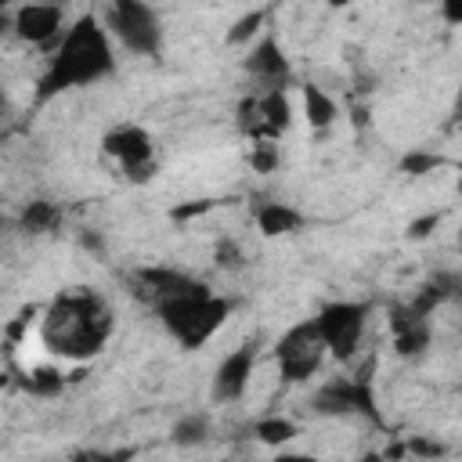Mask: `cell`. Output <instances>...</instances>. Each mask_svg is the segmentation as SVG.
Listing matches in <instances>:
<instances>
[{"label":"cell","mask_w":462,"mask_h":462,"mask_svg":"<svg viewBox=\"0 0 462 462\" xmlns=\"http://www.w3.org/2000/svg\"><path fill=\"white\" fill-rule=\"evenodd\" d=\"M250 166H253L257 173H271V170L279 166V152H275V145H271V141H257V145H253V152H250Z\"/></svg>","instance_id":"23"},{"label":"cell","mask_w":462,"mask_h":462,"mask_svg":"<svg viewBox=\"0 0 462 462\" xmlns=\"http://www.w3.org/2000/svg\"><path fill=\"white\" fill-rule=\"evenodd\" d=\"M80 246L91 250V253H102V235H98V231H84V235H80Z\"/></svg>","instance_id":"29"},{"label":"cell","mask_w":462,"mask_h":462,"mask_svg":"<svg viewBox=\"0 0 462 462\" xmlns=\"http://www.w3.org/2000/svg\"><path fill=\"white\" fill-rule=\"evenodd\" d=\"M304 109H307V123H311L315 130H325V127L336 120V105H333V98H329L325 91H318L315 84H307V87H304Z\"/></svg>","instance_id":"16"},{"label":"cell","mask_w":462,"mask_h":462,"mask_svg":"<svg viewBox=\"0 0 462 462\" xmlns=\"http://www.w3.org/2000/svg\"><path fill=\"white\" fill-rule=\"evenodd\" d=\"M458 195H462V181H458Z\"/></svg>","instance_id":"35"},{"label":"cell","mask_w":462,"mask_h":462,"mask_svg":"<svg viewBox=\"0 0 462 462\" xmlns=\"http://www.w3.org/2000/svg\"><path fill=\"white\" fill-rule=\"evenodd\" d=\"M209 437V419L206 415H184L177 426H173V444L181 448H195Z\"/></svg>","instance_id":"18"},{"label":"cell","mask_w":462,"mask_h":462,"mask_svg":"<svg viewBox=\"0 0 462 462\" xmlns=\"http://www.w3.org/2000/svg\"><path fill=\"white\" fill-rule=\"evenodd\" d=\"M155 311H159L163 325H166L188 351H195V347H202V343L224 325V318L231 315V304L220 300V297H213L209 286H206V289H195V293L166 297V300L155 304Z\"/></svg>","instance_id":"3"},{"label":"cell","mask_w":462,"mask_h":462,"mask_svg":"<svg viewBox=\"0 0 462 462\" xmlns=\"http://www.w3.org/2000/svg\"><path fill=\"white\" fill-rule=\"evenodd\" d=\"M213 202H188V206H177L173 209V220H188V217H199V213H206Z\"/></svg>","instance_id":"28"},{"label":"cell","mask_w":462,"mask_h":462,"mask_svg":"<svg viewBox=\"0 0 462 462\" xmlns=\"http://www.w3.org/2000/svg\"><path fill=\"white\" fill-rule=\"evenodd\" d=\"M455 297H458V300H462V279H458V289H455Z\"/></svg>","instance_id":"32"},{"label":"cell","mask_w":462,"mask_h":462,"mask_svg":"<svg viewBox=\"0 0 462 462\" xmlns=\"http://www.w3.org/2000/svg\"><path fill=\"white\" fill-rule=\"evenodd\" d=\"M130 286H134V297L148 300L152 307L166 297H181V293H195V289H206V282L191 279V275H181V271H170V268H141L138 275H130Z\"/></svg>","instance_id":"10"},{"label":"cell","mask_w":462,"mask_h":462,"mask_svg":"<svg viewBox=\"0 0 462 462\" xmlns=\"http://www.w3.org/2000/svg\"><path fill=\"white\" fill-rule=\"evenodd\" d=\"M458 243H462V231H458Z\"/></svg>","instance_id":"36"},{"label":"cell","mask_w":462,"mask_h":462,"mask_svg":"<svg viewBox=\"0 0 462 462\" xmlns=\"http://www.w3.org/2000/svg\"><path fill=\"white\" fill-rule=\"evenodd\" d=\"M253 365H257V351H253V343L239 347L235 354H227V358L220 361L217 376H213V401L227 404V401L243 397V394H246V386H250Z\"/></svg>","instance_id":"11"},{"label":"cell","mask_w":462,"mask_h":462,"mask_svg":"<svg viewBox=\"0 0 462 462\" xmlns=\"http://www.w3.org/2000/svg\"><path fill=\"white\" fill-rule=\"evenodd\" d=\"M437 224H440V213H426V217H419V220L408 224V235H412V239H426Z\"/></svg>","instance_id":"25"},{"label":"cell","mask_w":462,"mask_h":462,"mask_svg":"<svg viewBox=\"0 0 462 462\" xmlns=\"http://www.w3.org/2000/svg\"><path fill=\"white\" fill-rule=\"evenodd\" d=\"M257 224L268 239H279V235H293L304 224V217L286 202H264V206H257Z\"/></svg>","instance_id":"14"},{"label":"cell","mask_w":462,"mask_h":462,"mask_svg":"<svg viewBox=\"0 0 462 462\" xmlns=\"http://www.w3.org/2000/svg\"><path fill=\"white\" fill-rule=\"evenodd\" d=\"M243 130L257 141H271L289 127V98L286 91H264L261 98L243 102Z\"/></svg>","instance_id":"8"},{"label":"cell","mask_w":462,"mask_h":462,"mask_svg":"<svg viewBox=\"0 0 462 462\" xmlns=\"http://www.w3.org/2000/svg\"><path fill=\"white\" fill-rule=\"evenodd\" d=\"M329 4H333V8H343V4H347V0H329Z\"/></svg>","instance_id":"31"},{"label":"cell","mask_w":462,"mask_h":462,"mask_svg":"<svg viewBox=\"0 0 462 462\" xmlns=\"http://www.w3.org/2000/svg\"><path fill=\"white\" fill-rule=\"evenodd\" d=\"M455 116H458V127H462V87H458V98H455Z\"/></svg>","instance_id":"30"},{"label":"cell","mask_w":462,"mask_h":462,"mask_svg":"<svg viewBox=\"0 0 462 462\" xmlns=\"http://www.w3.org/2000/svg\"><path fill=\"white\" fill-rule=\"evenodd\" d=\"M62 386H66V379L58 369H33L26 379V390L40 394V397H55V394H62Z\"/></svg>","instance_id":"19"},{"label":"cell","mask_w":462,"mask_h":462,"mask_svg":"<svg viewBox=\"0 0 462 462\" xmlns=\"http://www.w3.org/2000/svg\"><path fill=\"white\" fill-rule=\"evenodd\" d=\"M325 351H329V347H325V340H322V333H318L315 318H311V322H304V325H297V329H289V333L282 336V343H279L282 379H289V383H304V379H311V376L318 372V365H322Z\"/></svg>","instance_id":"7"},{"label":"cell","mask_w":462,"mask_h":462,"mask_svg":"<svg viewBox=\"0 0 462 462\" xmlns=\"http://www.w3.org/2000/svg\"><path fill=\"white\" fill-rule=\"evenodd\" d=\"M109 30L134 55H159L163 30L145 0H109Z\"/></svg>","instance_id":"4"},{"label":"cell","mask_w":462,"mask_h":462,"mask_svg":"<svg viewBox=\"0 0 462 462\" xmlns=\"http://www.w3.org/2000/svg\"><path fill=\"white\" fill-rule=\"evenodd\" d=\"M440 163H444V159H440V155H433V152H408V155L401 159V173H408V177H422V173H433Z\"/></svg>","instance_id":"22"},{"label":"cell","mask_w":462,"mask_h":462,"mask_svg":"<svg viewBox=\"0 0 462 462\" xmlns=\"http://www.w3.org/2000/svg\"><path fill=\"white\" fill-rule=\"evenodd\" d=\"M408 451H412V455H422V458H437V455H444V448H440V444H433V440H426V437H412V440H408Z\"/></svg>","instance_id":"26"},{"label":"cell","mask_w":462,"mask_h":462,"mask_svg":"<svg viewBox=\"0 0 462 462\" xmlns=\"http://www.w3.org/2000/svg\"><path fill=\"white\" fill-rule=\"evenodd\" d=\"M257 437L264 444H286V440L297 437V422H289V419H261L257 422Z\"/></svg>","instance_id":"20"},{"label":"cell","mask_w":462,"mask_h":462,"mask_svg":"<svg viewBox=\"0 0 462 462\" xmlns=\"http://www.w3.org/2000/svg\"><path fill=\"white\" fill-rule=\"evenodd\" d=\"M217 268H224V271L243 268V250H239V243H231V239H220V243H217Z\"/></svg>","instance_id":"24"},{"label":"cell","mask_w":462,"mask_h":462,"mask_svg":"<svg viewBox=\"0 0 462 462\" xmlns=\"http://www.w3.org/2000/svg\"><path fill=\"white\" fill-rule=\"evenodd\" d=\"M246 69H250V76H257L268 91H282V87L289 84V76H293L289 58L282 55V48H279V40H275V37H264V40L250 51Z\"/></svg>","instance_id":"13"},{"label":"cell","mask_w":462,"mask_h":462,"mask_svg":"<svg viewBox=\"0 0 462 462\" xmlns=\"http://www.w3.org/2000/svg\"><path fill=\"white\" fill-rule=\"evenodd\" d=\"M105 152L116 155L130 181H148L152 177V138L141 130V127H120L112 134H105Z\"/></svg>","instance_id":"9"},{"label":"cell","mask_w":462,"mask_h":462,"mask_svg":"<svg viewBox=\"0 0 462 462\" xmlns=\"http://www.w3.org/2000/svg\"><path fill=\"white\" fill-rule=\"evenodd\" d=\"M112 69H116V58L109 48V33L102 30V22L94 15H80L73 22V30L62 37L58 55L51 58V69L40 80L37 102H51L55 94H62L69 87L94 84V80L109 76Z\"/></svg>","instance_id":"1"},{"label":"cell","mask_w":462,"mask_h":462,"mask_svg":"<svg viewBox=\"0 0 462 462\" xmlns=\"http://www.w3.org/2000/svg\"><path fill=\"white\" fill-rule=\"evenodd\" d=\"M44 4H66V0H44Z\"/></svg>","instance_id":"33"},{"label":"cell","mask_w":462,"mask_h":462,"mask_svg":"<svg viewBox=\"0 0 462 462\" xmlns=\"http://www.w3.org/2000/svg\"><path fill=\"white\" fill-rule=\"evenodd\" d=\"M19 224H22V231H30V235H40V231H51V227L62 224V209H58L55 202L37 199V202H30V206L22 209Z\"/></svg>","instance_id":"15"},{"label":"cell","mask_w":462,"mask_h":462,"mask_svg":"<svg viewBox=\"0 0 462 462\" xmlns=\"http://www.w3.org/2000/svg\"><path fill=\"white\" fill-rule=\"evenodd\" d=\"M264 22H268V12H250V15H243L235 26L227 30V44H246Z\"/></svg>","instance_id":"21"},{"label":"cell","mask_w":462,"mask_h":462,"mask_svg":"<svg viewBox=\"0 0 462 462\" xmlns=\"http://www.w3.org/2000/svg\"><path fill=\"white\" fill-rule=\"evenodd\" d=\"M0 4H4V8H8V4H12V0H0Z\"/></svg>","instance_id":"34"},{"label":"cell","mask_w":462,"mask_h":462,"mask_svg":"<svg viewBox=\"0 0 462 462\" xmlns=\"http://www.w3.org/2000/svg\"><path fill=\"white\" fill-rule=\"evenodd\" d=\"M365 318H369V304H325L315 318L325 347L333 358L347 361L358 343H361V333H365Z\"/></svg>","instance_id":"6"},{"label":"cell","mask_w":462,"mask_h":462,"mask_svg":"<svg viewBox=\"0 0 462 462\" xmlns=\"http://www.w3.org/2000/svg\"><path fill=\"white\" fill-rule=\"evenodd\" d=\"M109 333H112L109 304L91 289L58 297L44 318V343L62 358H94L105 347Z\"/></svg>","instance_id":"2"},{"label":"cell","mask_w":462,"mask_h":462,"mask_svg":"<svg viewBox=\"0 0 462 462\" xmlns=\"http://www.w3.org/2000/svg\"><path fill=\"white\" fill-rule=\"evenodd\" d=\"M12 26L30 44H51L62 30V4H44V0H37V4H22L15 12Z\"/></svg>","instance_id":"12"},{"label":"cell","mask_w":462,"mask_h":462,"mask_svg":"<svg viewBox=\"0 0 462 462\" xmlns=\"http://www.w3.org/2000/svg\"><path fill=\"white\" fill-rule=\"evenodd\" d=\"M376 361H369L354 379L340 376V379H329L318 394H315V412L322 415H365L372 422H379V408H376V394H372V383H369V372H372Z\"/></svg>","instance_id":"5"},{"label":"cell","mask_w":462,"mask_h":462,"mask_svg":"<svg viewBox=\"0 0 462 462\" xmlns=\"http://www.w3.org/2000/svg\"><path fill=\"white\" fill-rule=\"evenodd\" d=\"M426 343H430V325H426V322H419V325H408V329L394 333V347H397V354H401V358H415V354H422V351H426Z\"/></svg>","instance_id":"17"},{"label":"cell","mask_w":462,"mask_h":462,"mask_svg":"<svg viewBox=\"0 0 462 462\" xmlns=\"http://www.w3.org/2000/svg\"><path fill=\"white\" fill-rule=\"evenodd\" d=\"M440 12L451 26H462V0H440Z\"/></svg>","instance_id":"27"}]
</instances>
